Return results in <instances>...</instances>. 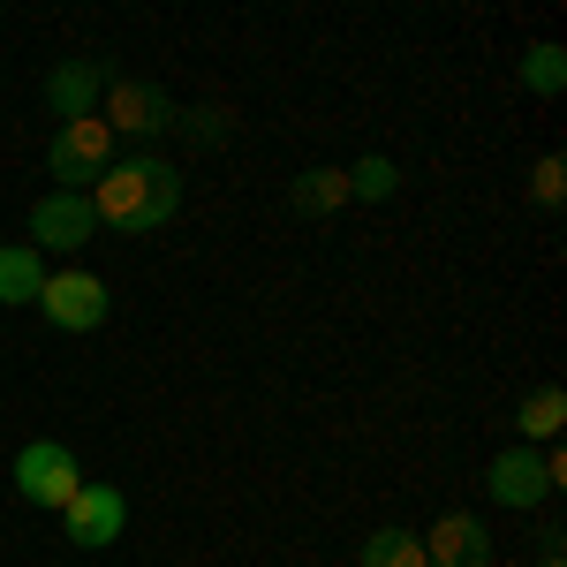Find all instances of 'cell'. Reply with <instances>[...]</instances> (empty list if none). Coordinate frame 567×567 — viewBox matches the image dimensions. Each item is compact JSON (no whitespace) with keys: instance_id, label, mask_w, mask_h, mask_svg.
I'll return each mask as SVG.
<instances>
[{"instance_id":"1","label":"cell","mask_w":567,"mask_h":567,"mask_svg":"<svg viewBox=\"0 0 567 567\" xmlns=\"http://www.w3.org/2000/svg\"><path fill=\"white\" fill-rule=\"evenodd\" d=\"M84 197H91L99 227H114V235H159L182 205V175L167 159H114Z\"/></svg>"},{"instance_id":"2","label":"cell","mask_w":567,"mask_h":567,"mask_svg":"<svg viewBox=\"0 0 567 567\" xmlns=\"http://www.w3.org/2000/svg\"><path fill=\"white\" fill-rule=\"evenodd\" d=\"M567 484V454L560 446H507V454H492V470H484V492H492V507H545V499H560Z\"/></svg>"},{"instance_id":"3","label":"cell","mask_w":567,"mask_h":567,"mask_svg":"<svg viewBox=\"0 0 567 567\" xmlns=\"http://www.w3.org/2000/svg\"><path fill=\"white\" fill-rule=\"evenodd\" d=\"M106 167H114V130H106L99 114L61 122V130H53V144H45V175L61 182V189H76V197H84Z\"/></svg>"},{"instance_id":"4","label":"cell","mask_w":567,"mask_h":567,"mask_svg":"<svg viewBox=\"0 0 567 567\" xmlns=\"http://www.w3.org/2000/svg\"><path fill=\"white\" fill-rule=\"evenodd\" d=\"M106 310H114V296H106L99 272H84V265L45 272V288H39V318H45V326H61V333H91V326H106Z\"/></svg>"},{"instance_id":"5","label":"cell","mask_w":567,"mask_h":567,"mask_svg":"<svg viewBox=\"0 0 567 567\" xmlns=\"http://www.w3.org/2000/svg\"><path fill=\"white\" fill-rule=\"evenodd\" d=\"M76 484H84V470H76V454H69L61 439H31V446L16 454V492H23L31 507H45V515H61V507L76 499Z\"/></svg>"},{"instance_id":"6","label":"cell","mask_w":567,"mask_h":567,"mask_svg":"<svg viewBox=\"0 0 567 567\" xmlns=\"http://www.w3.org/2000/svg\"><path fill=\"white\" fill-rule=\"evenodd\" d=\"M99 122H106L114 136H167L182 122V106L159 84H144V76H114V84H106V106H99Z\"/></svg>"},{"instance_id":"7","label":"cell","mask_w":567,"mask_h":567,"mask_svg":"<svg viewBox=\"0 0 567 567\" xmlns=\"http://www.w3.org/2000/svg\"><path fill=\"white\" fill-rule=\"evenodd\" d=\"M122 529H130V499H122V484H76V499L61 507V537H69L76 553L114 545Z\"/></svg>"},{"instance_id":"8","label":"cell","mask_w":567,"mask_h":567,"mask_svg":"<svg viewBox=\"0 0 567 567\" xmlns=\"http://www.w3.org/2000/svg\"><path fill=\"white\" fill-rule=\"evenodd\" d=\"M91 235H99V219H91V197L76 189H45L39 205H31V250H53V258H76Z\"/></svg>"},{"instance_id":"9","label":"cell","mask_w":567,"mask_h":567,"mask_svg":"<svg viewBox=\"0 0 567 567\" xmlns=\"http://www.w3.org/2000/svg\"><path fill=\"white\" fill-rule=\"evenodd\" d=\"M424 567H492V529L477 523V515H439L432 529H424Z\"/></svg>"},{"instance_id":"10","label":"cell","mask_w":567,"mask_h":567,"mask_svg":"<svg viewBox=\"0 0 567 567\" xmlns=\"http://www.w3.org/2000/svg\"><path fill=\"white\" fill-rule=\"evenodd\" d=\"M114 84V69L106 61H61L53 76H45V106H53V122H84L99 114V91Z\"/></svg>"},{"instance_id":"11","label":"cell","mask_w":567,"mask_h":567,"mask_svg":"<svg viewBox=\"0 0 567 567\" xmlns=\"http://www.w3.org/2000/svg\"><path fill=\"white\" fill-rule=\"evenodd\" d=\"M560 424H567V386H529L523 409H515V446H560Z\"/></svg>"},{"instance_id":"12","label":"cell","mask_w":567,"mask_h":567,"mask_svg":"<svg viewBox=\"0 0 567 567\" xmlns=\"http://www.w3.org/2000/svg\"><path fill=\"white\" fill-rule=\"evenodd\" d=\"M39 288H45V258L31 243H0V303L23 310V303H39Z\"/></svg>"},{"instance_id":"13","label":"cell","mask_w":567,"mask_h":567,"mask_svg":"<svg viewBox=\"0 0 567 567\" xmlns=\"http://www.w3.org/2000/svg\"><path fill=\"white\" fill-rule=\"evenodd\" d=\"M288 205H296L303 219L341 213V205H349V175H341V167H303V175L288 182Z\"/></svg>"},{"instance_id":"14","label":"cell","mask_w":567,"mask_h":567,"mask_svg":"<svg viewBox=\"0 0 567 567\" xmlns=\"http://www.w3.org/2000/svg\"><path fill=\"white\" fill-rule=\"evenodd\" d=\"M355 567H424V537H416V529H401V523L371 529V537H363V553H355Z\"/></svg>"},{"instance_id":"15","label":"cell","mask_w":567,"mask_h":567,"mask_svg":"<svg viewBox=\"0 0 567 567\" xmlns=\"http://www.w3.org/2000/svg\"><path fill=\"white\" fill-rule=\"evenodd\" d=\"M523 91H537V99H560L567 91V53L553 39L523 45Z\"/></svg>"},{"instance_id":"16","label":"cell","mask_w":567,"mask_h":567,"mask_svg":"<svg viewBox=\"0 0 567 567\" xmlns=\"http://www.w3.org/2000/svg\"><path fill=\"white\" fill-rule=\"evenodd\" d=\"M349 175V197H363V205H386L393 189H401V167H393L386 152H371V159H355V167H341Z\"/></svg>"},{"instance_id":"17","label":"cell","mask_w":567,"mask_h":567,"mask_svg":"<svg viewBox=\"0 0 567 567\" xmlns=\"http://www.w3.org/2000/svg\"><path fill=\"white\" fill-rule=\"evenodd\" d=\"M529 197H537L545 213H560V205H567V159H560V152H545V159L529 167Z\"/></svg>"},{"instance_id":"18","label":"cell","mask_w":567,"mask_h":567,"mask_svg":"<svg viewBox=\"0 0 567 567\" xmlns=\"http://www.w3.org/2000/svg\"><path fill=\"white\" fill-rule=\"evenodd\" d=\"M175 130H189L197 144H227V136H235V114H227V106H189Z\"/></svg>"},{"instance_id":"19","label":"cell","mask_w":567,"mask_h":567,"mask_svg":"<svg viewBox=\"0 0 567 567\" xmlns=\"http://www.w3.org/2000/svg\"><path fill=\"white\" fill-rule=\"evenodd\" d=\"M537 560H567V529L560 523H537Z\"/></svg>"},{"instance_id":"20","label":"cell","mask_w":567,"mask_h":567,"mask_svg":"<svg viewBox=\"0 0 567 567\" xmlns=\"http://www.w3.org/2000/svg\"><path fill=\"white\" fill-rule=\"evenodd\" d=\"M537 567H567V560H537Z\"/></svg>"}]
</instances>
